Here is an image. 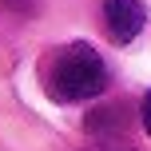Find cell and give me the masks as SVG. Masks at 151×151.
Returning a JSON list of instances; mask_svg holds the SVG:
<instances>
[{
	"label": "cell",
	"mask_w": 151,
	"mask_h": 151,
	"mask_svg": "<svg viewBox=\"0 0 151 151\" xmlns=\"http://www.w3.org/2000/svg\"><path fill=\"white\" fill-rule=\"evenodd\" d=\"M44 88L56 104H83V99L104 96L107 68L91 44L76 40V44H64L60 52H52L48 72H44Z\"/></svg>",
	"instance_id": "obj_1"
},
{
	"label": "cell",
	"mask_w": 151,
	"mask_h": 151,
	"mask_svg": "<svg viewBox=\"0 0 151 151\" xmlns=\"http://www.w3.org/2000/svg\"><path fill=\"white\" fill-rule=\"evenodd\" d=\"M147 24V8L139 0H104V28L111 44H131Z\"/></svg>",
	"instance_id": "obj_2"
},
{
	"label": "cell",
	"mask_w": 151,
	"mask_h": 151,
	"mask_svg": "<svg viewBox=\"0 0 151 151\" xmlns=\"http://www.w3.org/2000/svg\"><path fill=\"white\" fill-rule=\"evenodd\" d=\"M123 123H127V107L123 104H107V107H96L83 119V127L91 135H115V131H123Z\"/></svg>",
	"instance_id": "obj_3"
},
{
	"label": "cell",
	"mask_w": 151,
	"mask_h": 151,
	"mask_svg": "<svg viewBox=\"0 0 151 151\" xmlns=\"http://www.w3.org/2000/svg\"><path fill=\"white\" fill-rule=\"evenodd\" d=\"M0 8L12 12V16H32V12L40 8V0H0Z\"/></svg>",
	"instance_id": "obj_4"
},
{
	"label": "cell",
	"mask_w": 151,
	"mask_h": 151,
	"mask_svg": "<svg viewBox=\"0 0 151 151\" xmlns=\"http://www.w3.org/2000/svg\"><path fill=\"white\" fill-rule=\"evenodd\" d=\"M139 123H143V131L151 135V88H147V96H143V104H139Z\"/></svg>",
	"instance_id": "obj_5"
}]
</instances>
